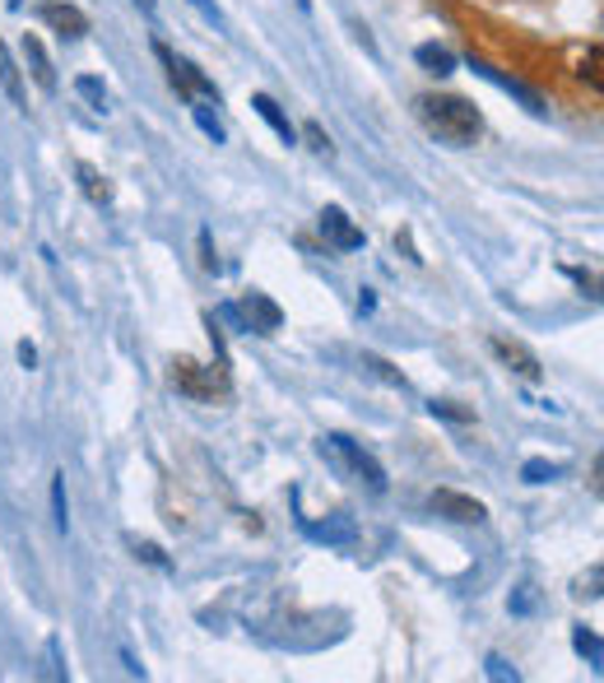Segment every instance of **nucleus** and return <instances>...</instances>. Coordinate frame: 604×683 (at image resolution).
Returning a JSON list of instances; mask_svg holds the SVG:
<instances>
[{"label": "nucleus", "mask_w": 604, "mask_h": 683, "mask_svg": "<svg viewBox=\"0 0 604 683\" xmlns=\"http://www.w3.org/2000/svg\"><path fill=\"white\" fill-rule=\"evenodd\" d=\"M19 363H24L29 367V373H33V367H37V349L24 340V344H19Z\"/></svg>", "instance_id": "2f4dec72"}, {"label": "nucleus", "mask_w": 604, "mask_h": 683, "mask_svg": "<svg viewBox=\"0 0 604 683\" xmlns=\"http://www.w3.org/2000/svg\"><path fill=\"white\" fill-rule=\"evenodd\" d=\"M52 516H56V531H70V506H66V475H52Z\"/></svg>", "instance_id": "aec40b11"}, {"label": "nucleus", "mask_w": 604, "mask_h": 683, "mask_svg": "<svg viewBox=\"0 0 604 683\" xmlns=\"http://www.w3.org/2000/svg\"><path fill=\"white\" fill-rule=\"evenodd\" d=\"M153 56L163 61V70H168V84L178 89V98L182 103H191V98H205V103H214L219 107V89H214V80H205V75L191 66V61H182V56H172L163 43H153Z\"/></svg>", "instance_id": "20e7f679"}, {"label": "nucleus", "mask_w": 604, "mask_h": 683, "mask_svg": "<svg viewBox=\"0 0 604 683\" xmlns=\"http://www.w3.org/2000/svg\"><path fill=\"white\" fill-rule=\"evenodd\" d=\"M321 238L335 247V251H358V247H363V228L349 219L340 205H326V209H321Z\"/></svg>", "instance_id": "6e6552de"}, {"label": "nucleus", "mask_w": 604, "mask_h": 683, "mask_svg": "<svg viewBox=\"0 0 604 683\" xmlns=\"http://www.w3.org/2000/svg\"><path fill=\"white\" fill-rule=\"evenodd\" d=\"M75 178H80V186H84V195L93 205H112V186H107V178L93 163H80V168H75Z\"/></svg>", "instance_id": "dca6fc26"}, {"label": "nucleus", "mask_w": 604, "mask_h": 683, "mask_svg": "<svg viewBox=\"0 0 604 683\" xmlns=\"http://www.w3.org/2000/svg\"><path fill=\"white\" fill-rule=\"evenodd\" d=\"M0 89L10 93V103H19V107L29 103V98H24V75H19V66H14V56H10L5 43H0Z\"/></svg>", "instance_id": "2eb2a0df"}, {"label": "nucleus", "mask_w": 604, "mask_h": 683, "mask_svg": "<svg viewBox=\"0 0 604 683\" xmlns=\"http://www.w3.org/2000/svg\"><path fill=\"white\" fill-rule=\"evenodd\" d=\"M539 604V595H535V585H516V595H512V614H531Z\"/></svg>", "instance_id": "c85d7f7f"}, {"label": "nucleus", "mask_w": 604, "mask_h": 683, "mask_svg": "<svg viewBox=\"0 0 604 683\" xmlns=\"http://www.w3.org/2000/svg\"><path fill=\"white\" fill-rule=\"evenodd\" d=\"M140 5H145V10H149V14H153V0H140Z\"/></svg>", "instance_id": "473e14b6"}, {"label": "nucleus", "mask_w": 604, "mask_h": 683, "mask_svg": "<svg viewBox=\"0 0 604 683\" xmlns=\"http://www.w3.org/2000/svg\"><path fill=\"white\" fill-rule=\"evenodd\" d=\"M75 93H80L93 112H107V89H103V80H93V75H80V80H75Z\"/></svg>", "instance_id": "412c9836"}, {"label": "nucleus", "mask_w": 604, "mask_h": 683, "mask_svg": "<svg viewBox=\"0 0 604 683\" xmlns=\"http://www.w3.org/2000/svg\"><path fill=\"white\" fill-rule=\"evenodd\" d=\"M428 409H433L437 419H452V423H470V419H475V409H460V405H452V400H428Z\"/></svg>", "instance_id": "b1692460"}, {"label": "nucleus", "mask_w": 604, "mask_h": 683, "mask_svg": "<svg viewBox=\"0 0 604 683\" xmlns=\"http://www.w3.org/2000/svg\"><path fill=\"white\" fill-rule=\"evenodd\" d=\"M558 475H562V465H554V460H539V456L521 465V479H525V483H554Z\"/></svg>", "instance_id": "4be33fe9"}, {"label": "nucleus", "mask_w": 604, "mask_h": 683, "mask_svg": "<svg viewBox=\"0 0 604 683\" xmlns=\"http://www.w3.org/2000/svg\"><path fill=\"white\" fill-rule=\"evenodd\" d=\"M130 549L140 562H149V568H168V554L159 549V544H149V539H130Z\"/></svg>", "instance_id": "5701e85b"}, {"label": "nucleus", "mask_w": 604, "mask_h": 683, "mask_svg": "<svg viewBox=\"0 0 604 683\" xmlns=\"http://www.w3.org/2000/svg\"><path fill=\"white\" fill-rule=\"evenodd\" d=\"M489 349H493V354L506 363V367H512V373L521 377V382H539L544 377V367H539V358L531 354V349H525L521 340H506V335H493L489 340Z\"/></svg>", "instance_id": "9d476101"}, {"label": "nucleus", "mask_w": 604, "mask_h": 683, "mask_svg": "<svg viewBox=\"0 0 604 683\" xmlns=\"http://www.w3.org/2000/svg\"><path fill=\"white\" fill-rule=\"evenodd\" d=\"M47 660H52V670H47V674H52V679H66V665H61V641H56V637L47 641Z\"/></svg>", "instance_id": "c756f323"}, {"label": "nucleus", "mask_w": 604, "mask_h": 683, "mask_svg": "<svg viewBox=\"0 0 604 683\" xmlns=\"http://www.w3.org/2000/svg\"><path fill=\"white\" fill-rule=\"evenodd\" d=\"M251 107H257V116H261V122H265L270 130L280 135L284 145H294V140H298L294 122H288V116H284V107H280V103H275V98H270V93H251Z\"/></svg>", "instance_id": "ddd939ff"}, {"label": "nucleus", "mask_w": 604, "mask_h": 683, "mask_svg": "<svg viewBox=\"0 0 604 683\" xmlns=\"http://www.w3.org/2000/svg\"><path fill=\"white\" fill-rule=\"evenodd\" d=\"M238 317H242V326L251 330V335H275V330L284 326L280 303H275V298H265V293H257V288H251L247 298H242Z\"/></svg>", "instance_id": "39448f33"}, {"label": "nucleus", "mask_w": 604, "mask_h": 683, "mask_svg": "<svg viewBox=\"0 0 604 683\" xmlns=\"http://www.w3.org/2000/svg\"><path fill=\"white\" fill-rule=\"evenodd\" d=\"M186 107H191V116H196V126H201V130L209 135L214 145H224V140H228V135H224V126H219V116L209 112V103H205V98H191Z\"/></svg>", "instance_id": "a211bd4d"}, {"label": "nucleus", "mask_w": 604, "mask_h": 683, "mask_svg": "<svg viewBox=\"0 0 604 683\" xmlns=\"http://www.w3.org/2000/svg\"><path fill=\"white\" fill-rule=\"evenodd\" d=\"M186 5H191V10H201V14H205V19H209V24L219 29V33H228V19H224V10L214 5V0H186Z\"/></svg>", "instance_id": "cd10ccee"}, {"label": "nucleus", "mask_w": 604, "mask_h": 683, "mask_svg": "<svg viewBox=\"0 0 604 683\" xmlns=\"http://www.w3.org/2000/svg\"><path fill=\"white\" fill-rule=\"evenodd\" d=\"M483 674H489V679H498V683H506V679L516 683V679H521V674H516V665H506L502 656H489V660H483Z\"/></svg>", "instance_id": "bb28decb"}, {"label": "nucleus", "mask_w": 604, "mask_h": 683, "mask_svg": "<svg viewBox=\"0 0 604 683\" xmlns=\"http://www.w3.org/2000/svg\"><path fill=\"white\" fill-rule=\"evenodd\" d=\"M572 647H577V656H586V665H604V647H600V637H595V628H586V623H577L572 628Z\"/></svg>", "instance_id": "f3484780"}, {"label": "nucleus", "mask_w": 604, "mask_h": 683, "mask_svg": "<svg viewBox=\"0 0 604 683\" xmlns=\"http://www.w3.org/2000/svg\"><path fill=\"white\" fill-rule=\"evenodd\" d=\"M581 80L591 84V93H600V89H604V75H600V47H591V52H586V61H581Z\"/></svg>", "instance_id": "393cba45"}, {"label": "nucleus", "mask_w": 604, "mask_h": 683, "mask_svg": "<svg viewBox=\"0 0 604 683\" xmlns=\"http://www.w3.org/2000/svg\"><path fill=\"white\" fill-rule=\"evenodd\" d=\"M24 61H29V75L37 80V89H43V93H56V89H61V80H56V70H52L47 47L37 43V37H29V33H24Z\"/></svg>", "instance_id": "f8f14e48"}, {"label": "nucleus", "mask_w": 604, "mask_h": 683, "mask_svg": "<svg viewBox=\"0 0 604 683\" xmlns=\"http://www.w3.org/2000/svg\"><path fill=\"white\" fill-rule=\"evenodd\" d=\"M433 512L446 516V521H460V525L489 521V506H483L479 498H470V493H456V488H437V493H433Z\"/></svg>", "instance_id": "423d86ee"}, {"label": "nucleus", "mask_w": 604, "mask_h": 683, "mask_svg": "<svg viewBox=\"0 0 604 683\" xmlns=\"http://www.w3.org/2000/svg\"><path fill=\"white\" fill-rule=\"evenodd\" d=\"M303 140H307L311 149H317L321 159H330V153H335V149H330V135H326V130H321L317 122H307V126H303Z\"/></svg>", "instance_id": "a878e982"}, {"label": "nucleus", "mask_w": 604, "mask_h": 683, "mask_svg": "<svg viewBox=\"0 0 604 683\" xmlns=\"http://www.w3.org/2000/svg\"><path fill=\"white\" fill-rule=\"evenodd\" d=\"M414 61H419L428 75H437V80H442V75H452V70H456V56L446 52V47H437V43L414 47Z\"/></svg>", "instance_id": "4468645a"}, {"label": "nucleus", "mask_w": 604, "mask_h": 683, "mask_svg": "<svg viewBox=\"0 0 604 683\" xmlns=\"http://www.w3.org/2000/svg\"><path fill=\"white\" fill-rule=\"evenodd\" d=\"M363 373L367 377H377V382H386V386H396V390H404L409 382H404V373H396L386 358H377V354H363Z\"/></svg>", "instance_id": "6ab92c4d"}, {"label": "nucleus", "mask_w": 604, "mask_h": 683, "mask_svg": "<svg viewBox=\"0 0 604 683\" xmlns=\"http://www.w3.org/2000/svg\"><path fill=\"white\" fill-rule=\"evenodd\" d=\"M321 456L335 465L340 475L349 479H358L367 493H386V470H381V460L373 452H363V446L354 437H344V433H326L321 437Z\"/></svg>", "instance_id": "f03ea898"}, {"label": "nucleus", "mask_w": 604, "mask_h": 683, "mask_svg": "<svg viewBox=\"0 0 604 683\" xmlns=\"http://www.w3.org/2000/svg\"><path fill=\"white\" fill-rule=\"evenodd\" d=\"M37 14H43L47 29H56L61 37H70V43L89 33V14H84L80 5H66V0H43V5H37Z\"/></svg>", "instance_id": "1a4fd4ad"}, {"label": "nucleus", "mask_w": 604, "mask_h": 683, "mask_svg": "<svg viewBox=\"0 0 604 683\" xmlns=\"http://www.w3.org/2000/svg\"><path fill=\"white\" fill-rule=\"evenodd\" d=\"M172 386H178L182 396H191V400L228 396V363H224V358H214L209 367H201V363L182 358V363H172Z\"/></svg>", "instance_id": "7ed1b4c3"}, {"label": "nucleus", "mask_w": 604, "mask_h": 683, "mask_svg": "<svg viewBox=\"0 0 604 683\" xmlns=\"http://www.w3.org/2000/svg\"><path fill=\"white\" fill-rule=\"evenodd\" d=\"M201 251H205V270H209V275H219V257H214V247H209V228H201Z\"/></svg>", "instance_id": "7c9ffc66"}, {"label": "nucleus", "mask_w": 604, "mask_h": 683, "mask_svg": "<svg viewBox=\"0 0 604 683\" xmlns=\"http://www.w3.org/2000/svg\"><path fill=\"white\" fill-rule=\"evenodd\" d=\"M470 70L479 75V80H489L493 89H502V93H512V98H516V103H521L525 112H535V116H544V98H539L535 89H525V84L516 80V75H502L498 66H489V61H475V56H470Z\"/></svg>", "instance_id": "0eeeda50"}, {"label": "nucleus", "mask_w": 604, "mask_h": 683, "mask_svg": "<svg viewBox=\"0 0 604 683\" xmlns=\"http://www.w3.org/2000/svg\"><path fill=\"white\" fill-rule=\"evenodd\" d=\"M303 535L311 544H354L358 539V525H354V516L335 512V516H326V521H303Z\"/></svg>", "instance_id": "9b49d317"}, {"label": "nucleus", "mask_w": 604, "mask_h": 683, "mask_svg": "<svg viewBox=\"0 0 604 683\" xmlns=\"http://www.w3.org/2000/svg\"><path fill=\"white\" fill-rule=\"evenodd\" d=\"M414 116L423 122V130L433 135V140L456 145V149L475 145L479 135H483L479 107L465 103V98H456V93H419L414 98Z\"/></svg>", "instance_id": "f257e3e1"}]
</instances>
